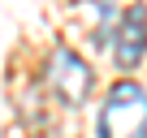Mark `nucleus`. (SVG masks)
<instances>
[{
	"instance_id": "f03ea898",
	"label": "nucleus",
	"mask_w": 147,
	"mask_h": 138,
	"mask_svg": "<svg viewBox=\"0 0 147 138\" xmlns=\"http://www.w3.org/2000/svg\"><path fill=\"white\" fill-rule=\"evenodd\" d=\"M91 65L74 52V48H65V43H56L52 48V60H48V86H52V95L65 104V108H78L87 95H91Z\"/></svg>"
},
{
	"instance_id": "7ed1b4c3",
	"label": "nucleus",
	"mask_w": 147,
	"mask_h": 138,
	"mask_svg": "<svg viewBox=\"0 0 147 138\" xmlns=\"http://www.w3.org/2000/svg\"><path fill=\"white\" fill-rule=\"evenodd\" d=\"M113 35H117V39H113V60H117V69H134V65L143 60V52H147V5H130V9L121 13V22H117Z\"/></svg>"
},
{
	"instance_id": "20e7f679",
	"label": "nucleus",
	"mask_w": 147,
	"mask_h": 138,
	"mask_svg": "<svg viewBox=\"0 0 147 138\" xmlns=\"http://www.w3.org/2000/svg\"><path fill=\"white\" fill-rule=\"evenodd\" d=\"M39 138H56V134H39Z\"/></svg>"
},
{
	"instance_id": "f257e3e1",
	"label": "nucleus",
	"mask_w": 147,
	"mask_h": 138,
	"mask_svg": "<svg viewBox=\"0 0 147 138\" xmlns=\"http://www.w3.org/2000/svg\"><path fill=\"white\" fill-rule=\"evenodd\" d=\"M100 138H147V86L121 78L100 104Z\"/></svg>"
}]
</instances>
